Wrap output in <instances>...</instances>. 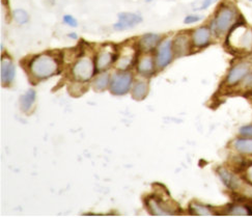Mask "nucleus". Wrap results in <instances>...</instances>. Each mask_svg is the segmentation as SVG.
Listing matches in <instances>:
<instances>
[{
	"mask_svg": "<svg viewBox=\"0 0 252 218\" xmlns=\"http://www.w3.org/2000/svg\"><path fill=\"white\" fill-rule=\"evenodd\" d=\"M242 20L244 19L242 18L236 5L223 3L218 7L209 26L215 36L223 37Z\"/></svg>",
	"mask_w": 252,
	"mask_h": 218,
	"instance_id": "nucleus-1",
	"label": "nucleus"
},
{
	"mask_svg": "<svg viewBox=\"0 0 252 218\" xmlns=\"http://www.w3.org/2000/svg\"><path fill=\"white\" fill-rule=\"evenodd\" d=\"M225 44L237 54L252 55V27L242 20L227 34Z\"/></svg>",
	"mask_w": 252,
	"mask_h": 218,
	"instance_id": "nucleus-2",
	"label": "nucleus"
},
{
	"mask_svg": "<svg viewBox=\"0 0 252 218\" xmlns=\"http://www.w3.org/2000/svg\"><path fill=\"white\" fill-rule=\"evenodd\" d=\"M60 62L49 53L34 56L29 63L28 69L31 75L36 80H45L60 72Z\"/></svg>",
	"mask_w": 252,
	"mask_h": 218,
	"instance_id": "nucleus-3",
	"label": "nucleus"
},
{
	"mask_svg": "<svg viewBox=\"0 0 252 218\" xmlns=\"http://www.w3.org/2000/svg\"><path fill=\"white\" fill-rule=\"evenodd\" d=\"M252 72V58L247 57L232 65L228 70L223 85L226 88L239 87Z\"/></svg>",
	"mask_w": 252,
	"mask_h": 218,
	"instance_id": "nucleus-4",
	"label": "nucleus"
},
{
	"mask_svg": "<svg viewBox=\"0 0 252 218\" xmlns=\"http://www.w3.org/2000/svg\"><path fill=\"white\" fill-rule=\"evenodd\" d=\"M72 75L75 80L79 82H87L94 75V64L89 56H82L77 59L72 68Z\"/></svg>",
	"mask_w": 252,
	"mask_h": 218,
	"instance_id": "nucleus-5",
	"label": "nucleus"
},
{
	"mask_svg": "<svg viewBox=\"0 0 252 218\" xmlns=\"http://www.w3.org/2000/svg\"><path fill=\"white\" fill-rule=\"evenodd\" d=\"M145 204L153 216H172L178 213V207H173L174 203H166L158 195L148 197Z\"/></svg>",
	"mask_w": 252,
	"mask_h": 218,
	"instance_id": "nucleus-6",
	"label": "nucleus"
},
{
	"mask_svg": "<svg viewBox=\"0 0 252 218\" xmlns=\"http://www.w3.org/2000/svg\"><path fill=\"white\" fill-rule=\"evenodd\" d=\"M217 175L221 182L232 193H238L241 189L242 185L244 183V178L237 173L230 171L229 168L220 166L217 168Z\"/></svg>",
	"mask_w": 252,
	"mask_h": 218,
	"instance_id": "nucleus-7",
	"label": "nucleus"
},
{
	"mask_svg": "<svg viewBox=\"0 0 252 218\" xmlns=\"http://www.w3.org/2000/svg\"><path fill=\"white\" fill-rule=\"evenodd\" d=\"M133 76L129 72L116 73L111 77L110 92L116 96H123L128 94L132 87Z\"/></svg>",
	"mask_w": 252,
	"mask_h": 218,
	"instance_id": "nucleus-8",
	"label": "nucleus"
},
{
	"mask_svg": "<svg viewBox=\"0 0 252 218\" xmlns=\"http://www.w3.org/2000/svg\"><path fill=\"white\" fill-rule=\"evenodd\" d=\"M173 48H172V41L170 38L164 39L158 46V51L156 56V66L159 69H164L167 67L173 57Z\"/></svg>",
	"mask_w": 252,
	"mask_h": 218,
	"instance_id": "nucleus-9",
	"label": "nucleus"
},
{
	"mask_svg": "<svg viewBox=\"0 0 252 218\" xmlns=\"http://www.w3.org/2000/svg\"><path fill=\"white\" fill-rule=\"evenodd\" d=\"M218 214L227 216H252V205L249 202L237 201L228 204Z\"/></svg>",
	"mask_w": 252,
	"mask_h": 218,
	"instance_id": "nucleus-10",
	"label": "nucleus"
},
{
	"mask_svg": "<svg viewBox=\"0 0 252 218\" xmlns=\"http://www.w3.org/2000/svg\"><path fill=\"white\" fill-rule=\"evenodd\" d=\"M213 33L210 26H200L193 31L191 34V41L193 47L195 48H205L211 44Z\"/></svg>",
	"mask_w": 252,
	"mask_h": 218,
	"instance_id": "nucleus-11",
	"label": "nucleus"
},
{
	"mask_svg": "<svg viewBox=\"0 0 252 218\" xmlns=\"http://www.w3.org/2000/svg\"><path fill=\"white\" fill-rule=\"evenodd\" d=\"M141 22H142L141 16L134 13L125 12V13L119 14V21L113 25V27L115 31L123 32V31H128V29L135 27Z\"/></svg>",
	"mask_w": 252,
	"mask_h": 218,
	"instance_id": "nucleus-12",
	"label": "nucleus"
},
{
	"mask_svg": "<svg viewBox=\"0 0 252 218\" xmlns=\"http://www.w3.org/2000/svg\"><path fill=\"white\" fill-rule=\"evenodd\" d=\"M116 58H118V56H116L114 49H111L109 46H105L96 55L95 67L99 71H104L116 61Z\"/></svg>",
	"mask_w": 252,
	"mask_h": 218,
	"instance_id": "nucleus-13",
	"label": "nucleus"
},
{
	"mask_svg": "<svg viewBox=\"0 0 252 218\" xmlns=\"http://www.w3.org/2000/svg\"><path fill=\"white\" fill-rule=\"evenodd\" d=\"M191 46H193L191 36L186 34L178 35L172 41L173 52L178 56H185L189 54L191 50Z\"/></svg>",
	"mask_w": 252,
	"mask_h": 218,
	"instance_id": "nucleus-14",
	"label": "nucleus"
},
{
	"mask_svg": "<svg viewBox=\"0 0 252 218\" xmlns=\"http://www.w3.org/2000/svg\"><path fill=\"white\" fill-rule=\"evenodd\" d=\"M0 77H1L2 85H9L15 79L16 76V67L13 61L9 57L1 58V66H0Z\"/></svg>",
	"mask_w": 252,
	"mask_h": 218,
	"instance_id": "nucleus-15",
	"label": "nucleus"
},
{
	"mask_svg": "<svg viewBox=\"0 0 252 218\" xmlns=\"http://www.w3.org/2000/svg\"><path fill=\"white\" fill-rule=\"evenodd\" d=\"M232 150L239 156L252 158V138L239 136L231 144Z\"/></svg>",
	"mask_w": 252,
	"mask_h": 218,
	"instance_id": "nucleus-16",
	"label": "nucleus"
},
{
	"mask_svg": "<svg viewBox=\"0 0 252 218\" xmlns=\"http://www.w3.org/2000/svg\"><path fill=\"white\" fill-rule=\"evenodd\" d=\"M135 61V50L133 48H124L116 58L115 66L121 71H127Z\"/></svg>",
	"mask_w": 252,
	"mask_h": 218,
	"instance_id": "nucleus-17",
	"label": "nucleus"
},
{
	"mask_svg": "<svg viewBox=\"0 0 252 218\" xmlns=\"http://www.w3.org/2000/svg\"><path fill=\"white\" fill-rule=\"evenodd\" d=\"M162 42V37L157 34H147L140 37L139 47L143 52H150L156 49Z\"/></svg>",
	"mask_w": 252,
	"mask_h": 218,
	"instance_id": "nucleus-18",
	"label": "nucleus"
},
{
	"mask_svg": "<svg viewBox=\"0 0 252 218\" xmlns=\"http://www.w3.org/2000/svg\"><path fill=\"white\" fill-rule=\"evenodd\" d=\"M189 213L193 216L201 217H212L218 214V212L215 209H213L212 207L198 202H192L189 205Z\"/></svg>",
	"mask_w": 252,
	"mask_h": 218,
	"instance_id": "nucleus-19",
	"label": "nucleus"
},
{
	"mask_svg": "<svg viewBox=\"0 0 252 218\" xmlns=\"http://www.w3.org/2000/svg\"><path fill=\"white\" fill-rule=\"evenodd\" d=\"M155 67H156V61H154L153 56L143 55L138 62L137 71L143 76H151L155 72Z\"/></svg>",
	"mask_w": 252,
	"mask_h": 218,
	"instance_id": "nucleus-20",
	"label": "nucleus"
},
{
	"mask_svg": "<svg viewBox=\"0 0 252 218\" xmlns=\"http://www.w3.org/2000/svg\"><path fill=\"white\" fill-rule=\"evenodd\" d=\"M149 95V84L144 80H137L132 86V98L136 101L144 100Z\"/></svg>",
	"mask_w": 252,
	"mask_h": 218,
	"instance_id": "nucleus-21",
	"label": "nucleus"
},
{
	"mask_svg": "<svg viewBox=\"0 0 252 218\" xmlns=\"http://www.w3.org/2000/svg\"><path fill=\"white\" fill-rule=\"evenodd\" d=\"M36 100V93L34 90H28L24 95H22L20 99V106L22 111L29 112L32 110V106L34 105Z\"/></svg>",
	"mask_w": 252,
	"mask_h": 218,
	"instance_id": "nucleus-22",
	"label": "nucleus"
},
{
	"mask_svg": "<svg viewBox=\"0 0 252 218\" xmlns=\"http://www.w3.org/2000/svg\"><path fill=\"white\" fill-rule=\"evenodd\" d=\"M110 80L111 79L107 73H102L94 79L93 86L96 92H103L110 85Z\"/></svg>",
	"mask_w": 252,
	"mask_h": 218,
	"instance_id": "nucleus-23",
	"label": "nucleus"
},
{
	"mask_svg": "<svg viewBox=\"0 0 252 218\" xmlns=\"http://www.w3.org/2000/svg\"><path fill=\"white\" fill-rule=\"evenodd\" d=\"M13 17H14V20L16 21V23H18L19 25L26 24L29 21V16H28L27 12L24 11V9H22V8L15 9L13 13Z\"/></svg>",
	"mask_w": 252,
	"mask_h": 218,
	"instance_id": "nucleus-24",
	"label": "nucleus"
},
{
	"mask_svg": "<svg viewBox=\"0 0 252 218\" xmlns=\"http://www.w3.org/2000/svg\"><path fill=\"white\" fill-rule=\"evenodd\" d=\"M241 176L244 178V179L252 184V159L244 162L242 165V170H240Z\"/></svg>",
	"mask_w": 252,
	"mask_h": 218,
	"instance_id": "nucleus-25",
	"label": "nucleus"
},
{
	"mask_svg": "<svg viewBox=\"0 0 252 218\" xmlns=\"http://www.w3.org/2000/svg\"><path fill=\"white\" fill-rule=\"evenodd\" d=\"M239 87H241L242 91L246 92L247 94L252 93V72L247 76V78L242 82V84Z\"/></svg>",
	"mask_w": 252,
	"mask_h": 218,
	"instance_id": "nucleus-26",
	"label": "nucleus"
},
{
	"mask_svg": "<svg viewBox=\"0 0 252 218\" xmlns=\"http://www.w3.org/2000/svg\"><path fill=\"white\" fill-rule=\"evenodd\" d=\"M239 135L252 138V124H248V125H244V126L240 127Z\"/></svg>",
	"mask_w": 252,
	"mask_h": 218,
	"instance_id": "nucleus-27",
	"label": "nucleus"
},
{
	"mask_svg": "<svg viewBox=\"0 0 252 218\" xmlns=\"http://www.w3.org/2000/svg\"><path fill=\"white\" fill-rule=\"evenodd\" d=\"M63 20V23L66 24V25H69L70 27H77V26H78V21H77L76 18H74L71 15H64Z\"/></svg>",
	"mask_w": 252,
	"mask_h": 218,
	"instance_id": "nucleus-28",
	"label": "nucleus"
},
{
	"mask_svg": "<svg viewBox=\"0 0 252 218\" xmlns=\"http://www.w3.org/2000/svg\"><path fill=\"white\" fill-rule=\"evenodd\" d=\"M202 19V16L199 15H188L186 16V18L184 19V23L185 24H194Z\"/></svg>",
	"mask_w": 252,
	"mask_h": 218,
	"instance_id": "nucleus-29",
	"label": "nucleus"
},
{
	"mask_svg": "<svg viewBox=\"0 0 252 218\" xmlns=\"http://www.w3.org/2000/svg\"><path fill=\"white\" fill-rule=\"evenodd\" d=\"M218 0H201V3L199 6L195 7V11H205V9H208L213 3H215Z\"/></svg>",
	"mask_w": 252,
	"mask_h": 218,
	"instance_id": "nucleus-30",
	"label": "nucleus"
},
{
	"mask_svg": "<svg viewBox=\"0 0 252 218\" xmlns=\"http://www.w3.org/2000/svg\"><path fill=\"white\" fill-rule=\"evenodd\" d=\"M69 37H71V38H75V39H76L77 37H78V36H77L75 33H72V34H70V35H69Z\"/></svg>",
	"mask_w": 252,
	"mask_h": 218,
	"instance_id": "nucleus-31",
	"label": "nucleus"
},
{
	"mask_svg": "<svg viewBox=\"0 0 252 218\" xmlns=\"http://www.w3.org/2000/svg\"><path fill=\"white\" fill-rule=\"evenodd\" d=\"M248 1H250V2H252V0H248Z\"/></svg>",
	"mask_w": 252,
	"mask_h": 218,
	"instance_id": "nucleus-32",
	"label": "nucleus"
},
{
	"mask_svg": "<svg viewBox=\"0 0 252 218\" xmlns=\"http://www.w3.org/2000/svg\"><path fill=\"white\" fill-rule=\"evenodd\" d=\"M249 96H252V93H250V94H249Z\"/></svg>",
	"mask_w": 252,
	"mask_h": 218,
	"instance_id": "nucleus-33",
	"label": "nucleus"
},
{
	"mask_svg": "<svg viewBox=\"0 0 252 218\" xmlns=\"http://www.w3.org/2000/svg\"><path fill=\"white\" fill-rule=\"evenodd\" d=\"M250 159H252V158H250Z\"/></svg>",
	"mask_w": 252,
	"mask_h": 218,
	"instance_id": "nucleus-34",
	"label": "nucleus"
}]
</instances>
